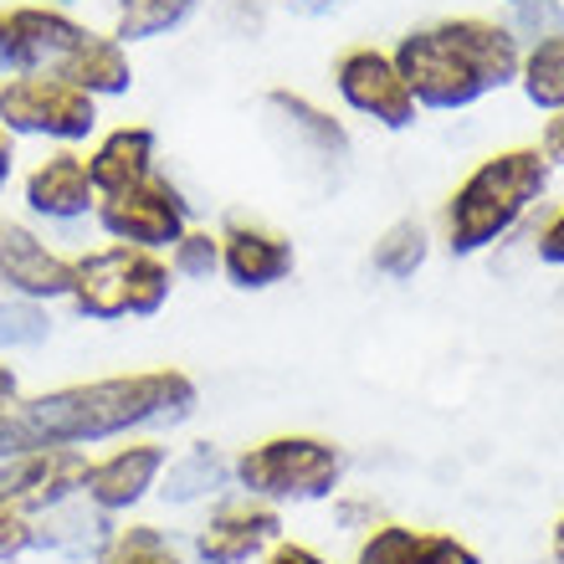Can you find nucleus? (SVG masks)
Instances as JSON below:
<instances>
[{
    "instance_id": "1",
    "label": "nucleus",
    "mask_w": 564,
    "mask_h": 564,
    "mask_svg": "<svg viewBox=\"0 0 564 564\" xmlns=\"http://www.w3.org/2000/svg\"><path fill=\"white\" fill-rule=\"evenodd\" d=\"M200 411V386L180 365L154 370H113L93 380L21 395V416L42 446H113L129 436H160Z\"/></svg>"
},
{
    "instance_id": "2",
    "label": "nucleus",
    "mask_w": 564,
    "mask_h": 564,
    "mask_svg": "<svg viewBox=\"0 0 564 564\" xmlns=\"http://www.w3.org/2000/svg\"><path fill=\"white\" fill-rule=\"evenodd\" d=\"M554 170L539 154V144H508L492 149L452 185L442 206V241L452 257H477L492 252L498 241H508L539 200L550 195Z\"/></svg>"
},
{
    "instance_id": "3",
    "label": "nucleus",
    "mask_w": 564,
    "mask_h": 564,
    "mask_svg": "<svg viewBox=\"0 0 564 564\" xmlns=\"http://www.w3.org/2000/svg\"><path fill=\"white\" fill-rule=\"evenodd\" d=\"M349 457L318 431H272L231 457V488L272 508L328 503L344 488Z\"/></svg>"
},
{
    "instance_id": "4",
    "label": "nucleus",
    "mask_w": 564,
    "mask_h": 564,
    "mask_svg": "<svg viewBox=\"0 0 564 564\" xmlns=\"http://www.w3.org/2000/svg\"><path fill=\"white\" fill-rule=\"evenodd\" d=\"M0 129L11 139H42L46 149H88L104 129V104L62 73L0 77Z\"/></svg>"
},
{
    "instance_id": "5",
    "label": "nucleus",
    "mask_w": 564,
    "mask_h": 564,
    "mask_svg": "<svg viewBox=\"0 0 564 564\" xmlns=\"http://www.w3.org/2000/svg\"><path fill=\"white\" fill-rule=\"evenodd\" d=\"M390 57L401 67L405 88H411L421 113H467V108H477L488 98L482 73H477L473 57L452 42V31H446L442 21L405 31Z\"/></svg>"
},
{
    "instance_id": "6",
    "label": "nucleus",
    "mask_w": 564,
    "mask_h": 564,
    "mask_svg": "<svg viewBox=\"0 0 564 564\" xmlns=\"http://www.w3.org/2000/svg\"><path fill=\"white\" fill-rule=\"evenodd\" d=\"M191 221L195 200L164 170H154L149 180L119 195H98V210H93V226L104 231V241H119L134 252H170Z\"/></svg>"
},
{
    "instance_id": "7",
    "label": "nucleus",
    "mask_w": 564,
    "mask_h": 564,
    "mask_svg": "<svg viewBox=\"0 0 564 564\" xmlns=\"http://www.w3.org/2000/svg\"><path fill=\"white\" fill-rule=\"evenodd\" d=\"M88 31V21H77L73 11H62L52 0L0 6V77L67 73V62Z\"/></svg>"
},
{
    "instance_id": "8",
    "label": "nucleus",
    "mask_w": 564,
    "mask_h": 564,
    "mask_svg": "<svg viewBox=\"0 0 564 564\" xmlns=\"http://www.w3.org/2000/svg\"><path fill=\"white\" fill-rule=\"evenodd\" d=\"M334 93H339V104L355 119H370L375 129H390V134H405L421 119V108L411 98V88H405L395 57L370 42L344 46L334 57Z\"/></svg>"
},
{
    "instance_id": "9",
    "label": "nucleus",
    "mask_w": 564,
    "mask_h": 564,
    "mask_svg": "<svg viewBox=\"0 0 564 564\" xmlns=\"http://www.w3.org/2000/svg\"><path fill=\"white\" fill-rule=\"evenodd\" d=\"M164 462H170V442L164 436H129L113 442L108 452L88 457V477H83V498H88L104 519H129L160 492Z\"/></svg>"
},
{
    "instance_id": "10",
    "label": "nucleus",
    "mask_w": 564,
    "mask_h": 564,
    "mask_svg": "<svg viewBox=\"0 0 564 564\" xmlns=\"http://www.w3.org/2000/svg\"><path fill=\"white\" fill-rule=\"evenodd\" d=\"M282 539V508L257 503L247 492H226L206 503L191 534V564H257Z\"/></svg>"
},
{
    "instance_id": "11",
    "label": "nucleus",
    "mask_w": 564,
    "mask_h": 564,
    "mask_svg": "<svg viewBox=\"0 0 564 564\" xmlns=\"http://www.w3.org/2000/svg\"><path fill=\"white\" fill-rule=\"evenodd\" d=\"M0 293L31 297V303H67L73 293V257L52 247L21 216H0Z\"/></svg>"
},
{
    "instance_id": "12",
    "label": "nucleus",
    "mask_w": 564,
    "mask_h": 564,
    "mask_svg": "<svg viewBox=\"0 0 564 564\" xmlns=\"http://www.w3.org/2000/svg\"><path fill=\"white\" fill-rule=\"evenodd\" d=\"M83 477H88V452L83 446H31L21 457L0 462V503L36 519L46 508L77 498Z\"/></svg>"
},
{
    "instance_id": "13",
    "label": "nucleus",
    "mask_w": 564,
    "mask_h": 564,
    "mask_svg": "<svg viewBox=\"0 0 564 564\" xmlns=\"http://www.w3.org/2000/svg\"><path fill=\"white\" fill-rule=\"evenodd\" d=\"M21 206L31 221L46 226H83L98 210V185L88 175L83 149H46L42 160L21 175Z\"/></svg>"
},
{
    "instance_id": "14",
    "label": "nucleus",
    "mask_w": 564,
    "mask_h": 564,
    "mask_svg": "<svg viewBox=\"0 0 564 564\" xmlns=\"http://www.w3.org/2000/svg\"><path fill=\"white\" fill-rule=\"evenodd\" d=\"M297 268V247L278 226L262 221H226L221 226V278L237 293H268L288 282Z\"/></svg>"
},
{
    "instance_id": "15",
    "label": "nucleus",
    "mask_w": 564,
    "mask_h": 564,
    "mask_svg": "<svg viewBox=\"0 0 564 564\" xmlns=\"http://www.w3.org/2000/svg\"><path fill=\"white\" fill-rule=\"evenodd\" d=\"M129 268H134V247L119 241H98L88 252L73 257V303L77 318L88 324H123L129 318Z\"/></svg>"
},
{
    "instance_id": "16",
    "label": "nucleus",
    "mask_w": 564,
    "mask_h": 564,
    "mask_svg": "<svg viewBox=\"0 0 564 564\" xmlns=\"http://www.w3.org/2000/svg\"><path fill=\"white\" fill-rule=\"evenodd\" d=\"M83 160H88L98 195H119L160 170V134L149 123H113V129H98Z\"/></svg>"
},
{
    "instance_id": "17",
    "label": "nucleus",
    "mask_w": 564,
    "mask_h": 564,
    "mask_svg": "<svg viewBox=\"0 0 564 564\" xmlns=\"http://www.w3.org/2000/svg\"><path fill=\"white\" fill-rule=\"evenodd\" d=\"M226 492H231V457L216 442H191L170 452L154 498L164 508H206L216 498H226Z\"/></svg>"
},
{
    "instance_id": "18",
    "label": "nucleus",
    "mask_w": 564,
    "mask_h": 564,
    "mask_svg": "<svg viewBox=\"0 0 564 564\" xmlns=\"http://www.w3.org/2000/svg\"><path fill=\"white\" fill-rule=\"evenodd\" d=\"M62 77L77 83L83 93H93L98 104L129 98V93H134V57H129V46H123L113 31H88Z\"/></svg>"
},
{
    "instance_id": "19",
    "label": "nucleus",
    "mask_w": 564,
    "mask_h": 564,
    "mask_svg": "<svg viewBox=\"0 0 564 564\" xmlns=\"http://www.w3.org/2000/svg\"><path fill=\"white\" fill-rule=\"evenodd\" d=\"M113 523L119 519H104V513L77 492L67 503L36 513V550L67 554V560H93V554L104 550V539L113 534Z\"/></svg>"
},
{
    "instance_id": "20",
    "label": "nucleus",
    "mask_w": 564,
    "mask_h": 564,
    "mask_svg": "<svg viewBox=\"0 0 564 564\" xmlns=\"http://www.w3.org/2000/svg\"><path fill=\"white\" fill-rule=\"evenodd\" d=\"M268 113L303 149H313V154H324V160H344V154H349V129H344V123L334 119L328 108H318L313 98H303V93L272 88L268 93Z\"/></svg>"
},
{
    "instance_id": "21",
    "label": "nucleus",
    "mask_w": 564,
    "mask_h": 564,
    "mask_svg": "<svg viewBox=\"0 0 564 564\" xmlns=\"http://www.w3.org/2000/svg\"><path fill=\"white\" fill-rule=\"evenodd\" d=\"M513 88L529 98V108H539L544 119L550 113H564V31H550V36H534L523 46L519 62V83Z\"/></svg>"
},
{
    "instance_id": "22",
    "label": "nucleus",
    "mask_w": 564,
    "mask_h": 564,
    "mask_svg": "<svg viewBox=\"0 0 564 564\" xmlns=\"http://www.w3.org/2000/svg\"><path fill=\"white\" fill-rule=\"evenodd\" d=\"M93 564H191V554L180 550L170 529L149 519H123L113 523V534L104 539V550L93 554Z\"/></svg>"
},
{
    "instance_id": "23",
    "label": "nucleus",
    "mask_w": 564,
    "mask_h": 564,
    "mask_svg": "<svg viewBox=\"0 0 564 564\" xmlns=\"http://www.w3.org/2000/svg\"><path fill=\"white\" fill-rule=\"evenodd\" d=\"M431 262V231L426 221H395L386 226L370 247V268L390 282H411Z\"/></svg>"
},
{
    "instance_id": "24",
    "label": "nucleus",
    "mask_w": 564,
    "mask_h": 564,
    "mask_svg": "<svg viewBox=\"0 0 564 564\" xmlns=\"http://www.w3.org/2000/svg\"><path fill=\"white\" fill-rule=\"evenodd\" d=\"M164 262H170L175 282H210V278H221V231H216V226L191 221L185 231H180L175 247L164 252Z\"/></svg>"
},
{
    "instance_id": "25",
    "label": "nucleus",
    "mask_w": 564,
    "mask_h": 564,
    "mask_svg": "<svg viewBox=\"0 0 564 564\" xmlns=\"http://www.w3.org/2000/svg\"><path fill=\"white\" fill-rule=\"evenodd\" d=\"M46 339H52V308H46V303H31V297L0 293V355L42 349Z\"/></svg>"
},
{
    "instance_id": "26",
    "label": "nucleus",
    "mask_w": 564,
    "mask_h": 564,
    "mask_svg": "<svg viewBox=\"0 0 564 564\" xmlns=\"http://www.w3.org/2000/svg\"><path fill=\"white\" fill-rule=\"evenodd\" d=\"M416 539L421 529H411V523L380 519L359 534V550L349 564H416Z\"/></svg>"
},
{
    "instance_id": "27",
    "label": "nucleus",
    "mask_w": 564,
    "mask_h": 564,
    "mask_svg": "<svg viewBox=\"0 0 564 564\" xmlns=\"http://www.w3.org/2000/svg\"><path fill=\"white\" fill-rule=\"evenodd\" d=\"M416 564H482V554L457 534H442V529H421L416 539Z\"/></svg>"
},
{
    "instance_id": "28",
    "label": "nucleus",
    "mask_w": 564,
    "mask_h": 564,
    "mask_svg": "<svg viewBox=\"0 0 564 564\" xmlns=\"http://www.w3.org/2000/svg\"><path fill=\"white\" fill-rule=\"evenodd\" d=\"M36 550V519L0 503V564H15Z\"/></svg>"
},
{
    "instance_id": "29",
    "label": "nucleus",
    "mask_w": 564,
    "mask_h": 564,
    "mask_svg": "<svg viewBox=\"0 0 564 564\" xmlns=\"http://www.w3.org/2000/svg\"><path fill=\"white\" fill-rule=\"evenodd\" d=\"M31 446H42V442H36L31 421L21 416V401H15V405H0V462L21 457V452H31Z\"/></svg>"
},
{
    "instance_id": "30",
    "label": "nucleus",
    "mask_w": 564,
    "mask_h": 564,
    "mask_svg": "<svg viewBox=\"0 0 564 564\" xmlns=\"http://www.w3.org/2000/svg\"><path fill=\"white\" fill-rule=\"evenodd\" d=\"M534 262L539 268H564V206H554L534 231Z\"/></svg>"
},
{
    "instance_id": "31",
    "label": "nucleus",
    "mask_w": 564,
    "mask_h": 564,
    "mask_svg": "<svg viewBox=\"0 0 564 564\" xmlns=\"http://www.w3.org/2000/svg\"><path fill=\"white\" fill-rule=\"evenodd\" d=\"M328 503H334V523H339V529H370V523H380L375 519V498H359V492L339 488Z\"/></svg>"
},
{
    "instance_id": "32",
    "label": "nucleus",
    "mask_w": 564,
    "mask_h": 564,
    "mask_svg": "<svg viewBox=\"0 0 564 564\" xmlns=\"http://www.w3.org/2000/svg\"><path fill=\"white\" fill-rule=\"evenodd\" d=\"M257 564H334V560H328V554H318V550H313V544H297V539H288V534H282L278 544H272V550L262 554V560H257Z\"/></svg>"
},
{
    "instance_id": "33",
    "label": "nucleus",
    "mask_w": 564,
    "mask_h": 564,
    "mask_svg": "<svg viewBox=\"0 0 564 564\" xmlns=\"http://www.w3.org/2000/svg\"><path fill=\"white\" fill-rule=\"evenodd\" d=\"M534 144H539V154L550 160V170H564V113H550V119H544Z\"/></svg>"
},
{
    "instance_id": "34",
    "label": "nucleus",
    "mask_w": 564,
    "mask_h": 564,
    "mask_svg": "<svg viewBox=\"0 0 564 564\" xmlns=\"http://www.w3.org/2000/svg\"><path fill=\"white\" fill-rule=\"evenodd\" d=\"M15 180H21V139H11L0 129V195L11 191Z\"/></svg>"
},
{
    "instance_id": "35",
    "label": "nucleus",
    "mask_w": 564,
    "mask_h": 564,
    "mask_svg": "<svg viewBox=\"0 0 564 564\" xmlns=\"http://www.w3.org/2000/svg\"><path fill=\"white\" fill-rule=\"evenodd\" d=\"M550 560L554 564H564V513L554 519V534H550Z\"/></svg>"
},
{
    "instance_id": "36",
    "label": "nucleus",
    "mask_w": 564,
    "mask_h": 564,
    "mask_svg": "<svg viewBox=\"0 0 564 564\" xmlns=\"http://www.w3.org/2000/svg\"><path fill=\"white\" fill-rule=\"evenodd\" d=\"M508 6H513V11H519V6H539V0H508Z\"/></svg>"
}]
</instances>
